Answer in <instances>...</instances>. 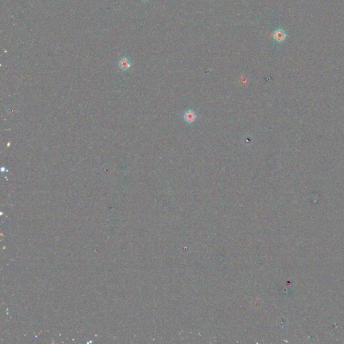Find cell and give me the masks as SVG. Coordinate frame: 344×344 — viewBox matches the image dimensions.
<instances>
[{
    "label": "cell",
    "mask_w": 344,
    "mask_h": 344,
    "mask_svg": "<svg viewBox=\"0 0 344 344\" xmlns=\"http://www.w3.org/2000/svg\"><path fill=\"white\" fill-rule=\"evenodd\" d=\"M273 37L276 41L280 42L284 41L286 39V37H287V34H286V33L284 32L282 30L278 29V30H276L273 32Z\"/></svg>",
    "instance_id": "2"
},
{
    "label": "cell",
    "mask_w": 344,
    "mask_h": 344,
    "mask_svg": "<svg viewBox=\"0 0 344 344\" xmlns=\"http://www.w3.org/2000/svg\"><path fill=\"white\" fill-rule=\"evenodd\" d=\"M119 65H120V67H121V69H122V70H124V71L126 70V69H128L130 67L129 62L128 60H126V59H122V61H120Z\"/></svg>",
    "instance_id": "3"
},
{
    "label": "cell",
    "mask_w": 344,
    "mask_h": 344,
    "mask_svg": "<svg viewBox=\"0 0 344 344\" xmlns=\"http://www.w3.org/2000/svg\"><path fill=\"white\" fill-rule=\"evenodd\" d=\"M184 119L187 123L192 124L194 122L197 118L196 113L192 110H188L184 114Z\"/></svg>",
    "instance_id": "1"
}]
</instances>
